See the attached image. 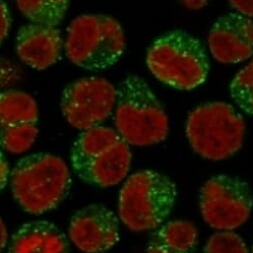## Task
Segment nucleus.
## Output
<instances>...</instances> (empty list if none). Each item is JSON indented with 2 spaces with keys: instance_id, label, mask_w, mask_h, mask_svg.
I'll list each match as a JSON object with an SVG mask.
<instances>
[{
  "instance_id": "f257e3e1",
  "label": "nucleus",
  "mask_w": 253,
  "mask_h": 253,
  "mask_svg": "<svg viewBox=\"0 0 253 253\" xmlns=\"http://www.w3.org/2000/svg\"><path fill=\"white\" fill-rule=\"evenodd\" d=\"M116 131L130 146L148 147L169 136V117L149 84L138 75L125 78L117 88Z\"/></svg>"
},
{
  "instance_id": "f03ea898",
  "label": "nucleus",
  "mask_w": 253,
  "mask_h": 253,
  "mask_svg": "<svg viewBox=\"0 0 253 253\" xmlns=\"http://www.w3.org/2000/svg\"><path fill=\"white\" fill-rule=\"evenodd\" d=\"M11 192L18 205L33 215L57 208L72 183L69 167L60 157L36 153L20 159L10 172Z\"/></svg>"
},
{
  "instance_id": "7ed1b4c3",
  "label": "nucleus",
  "mask_w": 253,
  "mask_h": 253,
  "mask_svg": "<svg viewBox=\"0 0 253 253\" xmlns=\"http://www.w3.org/2000/svg\"><path fill=\"white\" fill-rule=\"evenodd\" d=\"M133 155L118 132L104 126L83 131L70 155L73 172L85 183L111 187L128 175Z\"/></svg>"
},
{
  "instance_id": "20e7f679",
  "label": "nucleus",
  "mask_w": 253,
  "mask_h": 253,
  "mask_svg": "<svg viewBox=\"0 0 253 253\" xmlns=\"http://www.w3.org/2000/svg\"><path fill=\"white\" fill-rule=\"evenodd\" d=\"M147 65L165 85L179 91H192L209 76L210 61L203 43L183 30L159 36L147 53Z\"/></svg>"
},
{
  "instance_id": "39448f33",
  "label": "nucleus",
  "mask_w": 253,
  "mask_h": 253,
  "mask_svg": "<svg viewBox=\"0 0 253 253\" xmlns=\"http://www.w3.org/2000/svg\"><path fill=\"white\" fill-rule=\"evenodd\" d=\"M176 200L177 187L169 177L150 169L137 171L120 189V221L135 232L154 231L167 221Z\"/></svg>"
},
{
  "instance_id": "423d86ee",
  "label": "nucleus",
  "mask_w": 253,
  "mask_h": 253,
  "mask_svg": "<svg viewBox=\"0 0 253 253\" xmlns=\"http://www.w3.org/2000/svg\"><path fill=\"white\" fill-rule=\"evenodd\" d=\"M185 135L199 156L209 161H223L242 148L245 122L242 115L227 103H207L188 115Z\"/></svg>"
},
{
  "instance_id": "0eeeda50",
  "label": "nucleus",
  "mask_w": 253,
  "mask_h": 253,
  "mask_svg": "<svg viewBox=\"0 0 253 253\" xmlns=\"http://www.w3.org/2000/svg\"><path fill=\"white\" fill-rule=\"evenodd\" d=\"M64 47L73 64L97 71L116 64L125 52L126 40L116 19L101 14H85L69 25Z\"/></svg>"
},
{
  "instance_id": "6e6552de",
  "label": "nucleus",
  "mask_w": 253,
  "mask_h": 253,
  "mask_svg": "<svg viewBox=\"0 0 253 253\" xmlns=\"http://www.w3.org/2000/svg\"><path fill=\"white\" fill-rule=\"evenodd\" d=\"M199 203L203 219L209 226L218 231H233L250 217L253 195L244 179L217 174L202 186Z\"/></svg>"
},
{
  "instance_id": "1a4fd4ad",
  "label": "nucleus",
  "mask_w": 253,
  "mask_h": 253,
  "mask_svg": "<svg viewBox=\"0 0 253 253\" xmlns=\"http://www.w3.org/2000/svg\"><path fill=\"white\" fill-rule=\"evenodd\" d=\"M117 88L104 78L88 77L63 91L61 110L66 121L80 131L101 126L115 109Z\"/></svg>"
},
{
  "instance_id": "9d476101",
  "label": "nucleus",
  "mask_w": 253,
  "mask_h": 253,
  "mask_svg": "<svg viewBox=\"0 0 253 253\" xmlns=\"http://www.w3.org/2000/svg\"><path fill=\"white\" fill-rule=\"evenodd\" d=\"M38 107L27 93H0V149L20 155L34 145L38 130Z\"/></svg>"
},
{
  "instance_id": "9b49d317",
  "label": "nucleus",
  "mask_w": 253,
  "mask_h": 253,
  "mask_svg": "<svg viewBox=\"0 0 253 253\" xmlns=\"http://www.w3.org/2000/svg\"><path fill=\"white\" fill-rule=\"evenodd\" d=\"M68 237L84 253L107 252L120 241L119 218L102 204L88 205L71 217Z\"/></svg>"
},
{
  "instance_id": "f8f14e48",
  "label": "nucleus",
  "mask_w": 253,
  "mask_h": 253,
  "mask_svg": "<svg viewBox=\"0 0 253 253\" xmlns=\"http://www.w3.org/2000/svg\"><path fill=\"white\" fill-rule=\"evenodd\" d=\"M208 46L222 64H237L253 56V19L237 12L220 16L211 26Z\"/></svg>"
},
{
  "instance_id": "ddd939ff",
  "label": "nucleus",
  "mask_w": 253,
  "mask_h": 253,
  "mask_svg": "<svg viewBox=\"0 0 253 253\" xmlns=\"http://www.w3.org/2000/svg\"><path fill=\"white\" fill-rule=\"evenodd\" d=\"M63 48L61 31L56 26L29 23L20 27L16 37V52L26 65L45 70L60 58Z\"/></svg>"
},
{
  "instance_id": "4468645a",
  "label": "nucleus",
  "mask_w": 253,
  "mask_h": 253,
  "mask_svg": "<svg viewBox=\"0 0 253 253\" xmlns=\"http://www.w3.org/2000/svg\"><path fill=\"white\" fill-rule=\"evenodd\" d=\"M8 253H70L69 241L57 225L47 220L24 223L12 235Z\"/></svg>"
},
{
  "instance_id": "2eb2a0df",
  "label": "nucleus",
  "mask_w": 253,
  "mask_h": 253,
  "mask_svg": "<svg viewBox=\"0 0 253 253\" xmlns=\"http://www.w3.org/2000/svg\"><path fill=\"white\" fill-rule=\"evenodd\" d=\"M199 232L187 220H170L163 223L152 233L146 253H196Z\"/></svg>"
},
{
  "instance_id": "dca6fc26",
  "label": "nucleus",
  "mask_w": 253,
  "mask_h": 253,
  "mask_svg": "<svg viewBox=\"0 0 253 253\" xmlns=\"http://www.w3.org/2000/svg\"><path fill=\"white\" fill-rule=\"evenodd\" d=\"M70 0H16L20 12L31 22L58 26L64 19Z\"/></svg>"
},
{
  "instance_id": "f3484780",
  "label": "nucleus",
  "mask_w": 253,
  "mask_h": 253,
  "mask_svg": "<svg viewBox=\"0 0 253 253\" xmlns=\"http://www.w3.org/2000/svg\"><path fill=\"white\" fill-rule=\"evenodd\" d=\"M229 92L237 107L245 114L253 116V59L233 77Z\"/></svg>"
},
{
  "instance_id": "a211bd4d",
  "label": "nucleus",
  "mask_w": 253,
  "mask_h": 253,
  "mask_svg": "<svg viewBox=\"0 0 253 253\" xmlns=\"http://www.w3.org/2000/svg\"><path fill=\"white\" fill-rule=\"evenodd\" d=\"M203 253H249V250L234 231H217L209 238Z\"/></svg>"
},
{
  "instance_id": "6ab92c4d",
  "label": "nucleus",
  "mask_w": 253,
  "mask_h": 253,
  "mask_svg": "<svg viewBox=\"0 0 253 253\" xmlns=\"http://www.w3.org/2000/svg\"><path fill=\"white\" fill-rule=\"evenodd\" d=\"M11 26V16L7 4L0 0V44L7 37Z\"/></svg>"
},
{
  "instance_id": "aec40b11",
  "label": "nucleus",
  "mask_w": 253,
  "mask_h": 253,
  "mask_svg": "<svg viewBox=\"0 0 253 253\" xmlns=\"http://www.w3.org/2000/svg\"><path fill=\"white\" fill-rule=\"evenodd\" d=\"M235 12L253 19V0H228Z\"/></svg>"
},
{
  "instance_id": "412c9836",
  "label": "nucleus",
  "mask_w": 253,
  "mask_h": 253,
  "mask_svg": "<svg viewBox=\"0 0 253 253\" xmlns=\"http://www.w3.org/2000/svg\"><path fill=\"white\" fill-rule=\"evenodd\" d=\"M10 167L5 155L0 149V192L7 185L10 179Z\"/></svg>"
},
{
  "instance_id": "4be33fe9",
  "label": "nucleus",
  "mask_w": 253,
  "mask_h": 253,
  "mask_svg": "<svg viewBox=\"0 0 253 253\" xmlns=\"http://www.w3.org/2000/svg\"><path fill=\"white\" fill-rule=\"evenodd\" d=\"M178 1L187 9L189 10H201L205 8L211 0H178Z\"/></svg>"
},
{
  "instance_id": "5701e85b",
  "label": "nucleus",
  "mask_w": 253,
  "mask_h": 253,
  "mask_svg": "<svg viewBox=\"0 0 253 253\" xmlns=\"http://www.w3.org/2000/svg\"><path fill=\"white\" fill-rule=\"evenodd\" d=\"M8 241H9V234H8L6 224L4 223L3 219L0 217V252H2L3 249L7 246Z\"/></svg>"
},
{
  "instance_id": "b1692460",
  "label": "nucleus",
  "mask_w": 253,
  "mask_h": 253,
  "mask_svg": "<svg viewBox=\"0 0 253 253\" xmlns=\"http://www.w3.org/2000/svg\"><path fill=\"white\" fill-rule=\"evenodd\" d=\"M249 253H253V245H252V247H251V250H250V252Z\"/></svg>"
}]
</instances>
